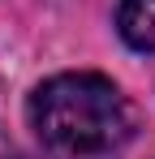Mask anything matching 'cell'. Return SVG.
<instances>
[{"mask_svg": "<svg viewBox=\"0 0 155 159\" xmlns=\"http://www.w3.org/2000/svg\"><path fill=\"white\" fill-rule=\"evenodd\" d=\"M30 129L60 155H103L134 133V107L103 73H56L30 95Z\"/></svg>", "mask_w": 155, "mask_h": 159, "instance_id": "obj_1", "label": "cell"}, {"mask_svg": "<svg viewBox=\"0 0 155 159\" xmlns=\"http://www.w3.org/2000/svg\"><path fill=\"white\" fill-rule=\"evenodd\" d=\"M116 30L134 52H155V0H121Z\"/></svg>", "mask_w": 155, "mask_h": 159, "instance_id": "obj_2", "label": "cell"}]
</instances>
